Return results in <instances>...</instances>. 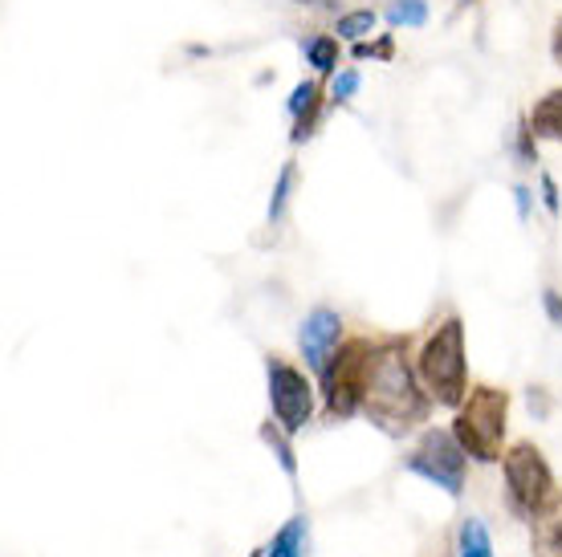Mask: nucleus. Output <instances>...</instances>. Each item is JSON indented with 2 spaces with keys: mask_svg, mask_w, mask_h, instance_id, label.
Returning a JSON list of instances; mask_svg holds the SVG:
<instances>
[{
  "mask_svg": "<svg viewBox=\"0 0 562 557\" xmlns=\"http://www.w3.org/2000/svg\"><path fill=\"white\" fill-rule=\"evenodd\" d=\"M428 395L416 387L408 359H404V342L392 338L375 346V363L367 378V416L380 423L383 432H408L412 423H424L428 416Z\"/></svg>",
  "mask_w": 562,
  "mask_h": 557,
  "instance_id": "nucleus-1",
  "label": "nucleus"
},
{
  "mask_svg": "<svg viewBox=\"0 0 562 557\" xmlns=\"http://www.w3.org/2000/svg\"><path fill=\"white\" fill-rule=\"evenodd\" d=\"M506 419H509V395L502 387H469L464 403L457 407L452 419V435L461 440V447L481 464L506 461Z\"/></svg>",
  "mask_w": 562,
  "mask_h": 557,
  "instance_id": "nucleus-2",
  "label": "nucleus"
},
{
  "mask_svg": "<svg viewBox=\"0 0 562 557\" xmlns=\"http://www.w3.org/2000/svg\"><path fill=\"white\" fill-rule=\"evenodd\" d=\"M416 375H420L428 399L440 407H461L469 395V378H464V326L461 318H445L436 326L428 342L420 346L416 359Z\"/></svg>",
  "mask_w": 562,
  "mask_h": 557,
  "instance_id": "nucleus-3",
  "label": "nucleus"
},
{
  "mask_svg": "<svg viewBox=\"0 0 562 557\" xmlns=\"http://www.w3.org/2000/svg\"><path fill=\"white\" fill-rule=\"evenodd\" d=\"M502 468H506V497H509L514 516H521V521H538V516L554 504V497H559L547 456H542L530 440H521V444H514L506 452Z\"/></svg>",
  "mask_w": 562,
  "mask_h": 557,
  "instance_id": "nucleus-4",
  "label": "nucleus"
},
{
  "mask_svg": "<svg viewBox=\"0 0 562 557\" xmlns=\"http://www.w3.org/2000/svg\"><path fill=\"white\" fill-rule=\"evenodd\" d=\"M335 359L338 363H330V371L323 375L326 416L351 419L367 403V378H371V363H375V342L371 338H351Z\"/></svg>",
  "mask_w": 562,
  "mask_h": 557,
  "instance_id": "nucleus-5",
  "label": "nucleus"
},
{
  "mask_svg": "<svg viewBox=\"0 0 562 557\" xmlns=\"http://www.w3.org/2000/svg\"><path fill=\"white\" fill-rule=\"evenodd\" d=\"M464 452L461 440L452 432H445V428H428V432L420 435V444L412 447L408 456V473L420 476V480H428V485L445 488L449 497H461L464 488Z\"/></svg>",
  "mask_w": 562,
  "mask_h": 557,
  "instance_id": "nucleus-6",
  "label": "nucleus"
},
{
  "mask_svg": "<svg viewBox=\"0 0 562 557\" xmlns=\"http://www.w3.org/2000/svg\"><path fill=\"white\" fill-rule=\"evenodd\" d=\"M266 378H269V403H273L278 423L290 435L302 432L310 423V416H314V387H310V378L297 366L285 363V359H278V354H269Z\"/></svg>",
  "mask_w": 562,
  "mask_h": 557,
  "instance_id": "nucleus-7",
  "label": "nucleus"
},
{
  "mask_svg": "<svg viewBox=\"0 0 562 557\" xmlns=\"http://www.w3.org/2000/svg\"><path fill=\"white\" fill-rule=\"evenodd\" d=\"M338 338H342V318H338L335 309H314L306 321H302V354H306V363L314 375H326L330 363H335L338 354Z\"/></svg>",
  "mask_w": 562,
  "mask_h": 557,
  "instance_id": "nucleus-8",
  "label": "nucleus"
},
{
  "mask_svg": "<svg viewBox=\"0 0 562 557\" xmlns=\"http://www.w3.org/2000/svg\"><path fill=\"white\" fill-rule=\"evenodd\" d=\"M530 525H535V554L562 557V497H554V504L538 521H530Z\"/></svg>",
  "mask_w": 562,
  "mask_h": 557,
  "instance_id": "nucleus-9",
  "label": "nucleus"
},
{
  "mask_svg": "<svg viewBox=\"0 0 562 557\" xmlns=\"http://www.w3.org/2000/svg\"><path fill=\"white\" fill-rule=\"evenodd\" d=\"M254 557H306V516H290L273 533V542L266 549H257Z\"/></svg>",
  "mask_w": 562,
  "mask_h": 557,
  "instance_id": "nucleus-10",
  "label": "nucleus"
},
{
  "mask_svg": "<svg viewBox=\"0 0 562 557\" xmlns=\"http://www.w3.org/2000/svg\"><path fill=\"white\" fill-rule=\"evenodd\" d=\"M530 135L535 139H562V90H550L530 114Z\"/></svg>",
  "mask_w": 562,
  "mask_h": 557,
  "instance_id": "nucleus-11",
  "label": "nucleus"
},
{
  "mask_svg": "<svg viewBox=\"0 0 562 557\" xmlns=\"http://www.w3.org/2000/svg\"><path fill=\"white\" fill-rule=\"evenodd\" d=\"M457 557H497L493 554L490 530L481 525L477 516H469V521L461 525V549H457Z\"/></svg>",
  "mask_w": 562,
  "mask_h": 557,
  "instance_id": "nucleus-12",
  "label": "nucleus"
},
{
  "mask_svg": "<svg viewBox=\"0 0 562 557\" xmlns=\"http://www.w3.org/2000/svg\"><path fill=\"white\" fill-rule=\"evenodd\" d=\"M285 428H273V423H266L261 428V440H266L269 447H273V456H278V464L285 468V476H297V461H294V447L285 444Z\"/></svg>",
  "mask_w": 562,
  "mask_h": 557,
  "instance_id": "nucleus-13",
  "label": "nucleus"
},
{
  "mask_svg": "<svg viewBox=\"0 0 562 557\" xmlns=\"http://www.w3.org/2000/svg\"><path fill=\"white\" fill-rule=\"evenodd\" d=\"M387 21L392 25H424L428 21V4L424 0H395L387 9Z\"/></svg>",
  "mask_w": 562,
  "mask_h": 557,
  "instance_id": "nucleus-14",
  "label": "nucleus"
},
{
  "mask_svg": "<svg viewBox=\"0 0 562 557\" xmlns=\"http://www.w3.org/2000/svg\"><path fill=\"white\" fill-rule=\"evenodd\" d=\"M375 29V13L371 9H359V13H347L338 21V37H347V42H359Z\"/></svg>",
  "mask_w": 562,
  "mask_h": 557,
  "instance_id": "nucleus-15",
  "label": "nucleus"
},
{
  "mask_svg": "<svg viewBox=\"0 0 562 557\" xmlns=\"http://www.w3.org/2000/svg\"><path fill=\"white\" fill-rule=\"evenodd\" d=\"M310 66H314L318 73L335 70V66H338V45L330 42V37H323V42H314V45H310Z\"/></svg>",
  "mask_w": 562,
  "mask_h": 557,
  "instance_id": "nucleus-16",
  "label": "nucleus"
},
{
  "mask_svg": "<svg viewBox=\"0 0 562 557\" xmlns=\"http://www.w3.org/2000/svg\"><path fill=\"white\" fill-rule=\"evenodd\" d=\"M290 183H294V168H281L278 187H273V204H269V220H281V208H285V195H290Z\"/></svg>",
  "mask_w": 562,
  "mask_h": 557,
  "instance_id": "nucleus-17",
  "label": "nucleus"
},
{
  "mask_svg": "<svg viewBox=\"0 0 562 557\" xmlns=\"http://www.w3.org/2000/svg\"><path fill=\"white\" fill-rule=\"evenodd\" d=\"M314 98H318V86H314V82L297 86L294 98H290V114H302L306 106H314Z\"/></svg>",
  "mask_w": 562,
  "mask_h": 557,
  "instance_id": "nucleus-18",
  "label": "nucleus"
},
{
  "mask_svg": "<svg viewBox=\"0 0 562 557\" xmlns=\"http://www.w3.org/2000/svg\"><path fill=\"white\" fill-rule=\"evenodd\" d=\"M542 306H547V318L554 321V326H562V293L547 289L542 293Z\"/></svg>",
  "mask_w": 562,
  "mask_h": 557,
  "instance_id": "nucleus-19",
  "label": "nucleus"
},
{
  "mask_svg": "<svg viewBox=\"0 0 562 557\" xmlns=\"http://www.w3.org/2000/svg\"><path fill=\"white\" fill-rule=\"evenodd\" d=\"M420 557H449V537H445V533H440V537H432V542L424 545Z\"/></svg>",
  "mask_w": 562,
  "mask_h": 557,
  "instance_id": "nucleus-20",
  "label": "nucleus"
},
{
  "mask_svg": "<svg viewBox=\"0 0 562 557\" xmlns=\"http://www.w3.org/2000/svg\"><path fill=\"white\" fill-rule=\"evenodd\" d=\"M355 86H359V73H342L335 82V98H347V94H355Z\"/></svg>",
  "mask_w": 562,
  "mask_h": 557,
  "instance_id": "nucleus-21",
  "label": "nucleus"
},
{
  "mask_svg": "<svg viewBox=\"0 0 562 557\" xmlns=\"http://www.w3.org/2000/svg\"><path fill=\"white\" fill-rule=\"evenodd\" d=\"M542 192H547V208L559 212V195H554V180H542Z\"/></svg>",
  "mask_w": 562,
  "mask_h": 557,
  "instance_id": "nucleus-22",
  "label": "nucleus"
},
{
  "mask_svg": "<svg viewBox=\"0 0 562 557\" xmlns=\"http://www.w3.org/2000/svg\"><path fill=\"white\" fill-rule=\"evenodd\" d=\"M550 49H554V61L562 66V21L554 25V42H550Z\"/></svg>",
  "mask_w": 562,
  "mask_h": 557,
  "instance_id": "nucleus-23",
  "label": "nucleus"
}]
</instances>
